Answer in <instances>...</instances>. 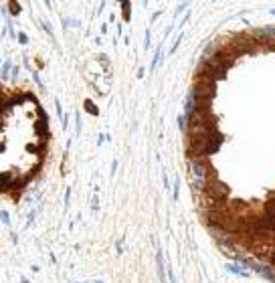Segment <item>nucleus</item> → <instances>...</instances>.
I'll return each instance as SVG.
<instances>
[{"label": "nucleus", "instance_id": "nucleus-1", "mask_svg": "<svg viewBox=\"0 0 275 283\" xmlns=\"http://www.w3.org/2000/svg\"><path fill=\"white\" fill-rule=\"evenodd\" d=\"M188 174L190 182L196 192H202L206 188V164L204 160H188Z\"/></svg>", "mask_w": 275, "mask_h": 283}, {"label": "nucleus", "instance_id": "nucleus-2", "mask_svg": "<svg viewBox=\"0 0 275 283\" xmlns=\"http://www.w3.org/2000/svg\"><path fill=\"white\" fill-rule=\"evenodd\" d=\"M202 192H206L211 200H225L229 196V188L223 182H206V188Z\"/></svg>", "mask_w": 275, "mask_h": 283}, {"label": "nucleus", "instance_id": "nucleus-3", "mask_svg": "<svg viewBox=\"0 0 275 283\" xmlns=\"http://www.w3.org/2000/svg\"><path fill=\"white\" fill-rule=\"evenodd\" d=\"M227 269H229V271H233V273H237V275H245V277L249 275V271H247L245 267H235V265H227Z\"/></svg>", "mask_w": 275, "mask_h": 283}, {"label": "nucleus", "instance_id": "nucleus-4", "mask_svg": "<svg viewBox=\"0 0 275 283\" xmlns=\"http://www.w3.org/2000/svg\"><path fill=\"white\" fill-rule=\"evenodd\" d=\"M85 109H87V111H91L93 115H97V113H99V109H97V107L91 103V101H85Z\"/></svg>", "mask_w": 275, "mask_h": 283}, {"label": "nucleus", "instance_id": "nucleus-5", "mask_svg": "<svg viewBox=\"0 0 275 283\" xmlns=\"http://www.w3.org/2000/svg\"><path fill=\"white\" fill-rule=\"evenodd\" d=\"M0 219H2V223H4V225H8V227H10V216H8V212H6V210L0 212Z\"/></svg>", "mask_w": 275, "mask_h": 283}, {"label": "nucleus", "instance_id": "nucleus-6", "mask_svg": "<svg viewBox=\"0 0 275 283\" xmlns=\"http://www.w3.org/2000/svg\"><path fill=\"white\" fill-rule=\"evenodd\" d=\"M10 69H12V63H10V61H6V63H4V67H2V71H4V75H6V77H8V71H10Z\"/></svg>", "mask_w": 275, "mask_h": 283}, {"label": "nucleus", "instance_id": "nucleus-7", "mask_svg": "<svg viewBox=\"0 0 275 283\" xmlns=\"http://www.w3.org/2000/svg\"><path fill=\"white\" fill-rule=\"evenodd\" d=\"M158 61H160V51H158V53L154 55V61H152V71L156 69V65H158Z\"/></svg>", "mask_w": 275, "mask_h": 283}, {"label": "nucleus", "instance_id": "nucleus-8", "mask_svg": "<svg viewBox=\"0 0 275 283\" xmlns=\"http://www.w3.org/2000/svg\"><path fill=\"white\" fill-rule=\"evenodd\" d=\"M122 8L126 12V18H128V14H130V2H122Z\"/></svg>", "mask_w": 275, "mask_h": 283}, {"label": "nucleus", "instance_id": "nucleus-9", "mask_svg": "<svg viewBox=\"0 0 275 283\" xmlns=\"http://www.w3.org/2000/svg\"><path fill=\"white\" fill-rule=\"evenodd\" d=\"M10 10H12L14 14H18V12H20V6H18L16 2H12V6H10Z\"/></svg>", "mask_w": 275, "mask_h": 283}, {"label": "nucleus", "instance_id": "nucleus-10", "mask_svg": "<svg viewBox=\"0 0 275 283\" xmlns=\"http://www.w3.org/2000/svg\"><path fill=\"white\" fill-rule=\"evenodd\" d=\"M18 40L22 42V45H27V42H29V38H27V34H18Z\"/></svg>", "mask_w": 275, "mask_h": 283}, {"label": "nucleus", "instance_id": "nucleus-11", "mask_svg": "<svg viewBox=\"0 0 275 283\" xmlns=\"http://www.w3.org/2000/svg\"><path fill=\"white\" fill-rule=\"evenodd\" d=\"M150 47V32H146V49Z\"/></svg>", "mask_w": 275, "mask_h": 283}, {"label": "nucleus", "instance_id": "nucleus-12", "mask_svg": "<svg viewBox=\"0 0 275 283\" xmlns=\"http://www.w3.org/2000/svg\"><path fill=\"white\" fill-rule=\"evenodd\" d=\"M16 75H18V67H14V69H12V79H16Z\"/></svg>", "mask_w": 275, "mask_h": 283}]
</instances>
